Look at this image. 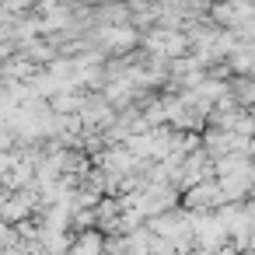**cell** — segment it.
<instances>
[{
  "mask_svg": "<svg viewBox=\"0 0 255 255\" xmlns=\"http://www.w3.org/2000/svg\"><path fill=\"white\" fill-rule=\"evenodd\" d=\"M227 88H231V98L238 102V109H255V77H231Z\"/></svg>",
  "mask_w": 255,
  "mask_h": 255,
  "instance_id": "obj_1",
  "label": "cell"
}]
</instances>
